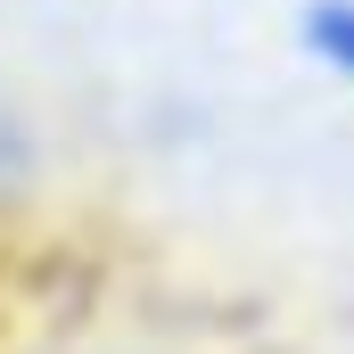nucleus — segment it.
<instances>
[{
    "label": "nucleus",
    "instance_id": "nucleus-1",
    "mask_svg": "<svg viewBox=\"0 0 354 354\" xmlns=\"http://www.w3.org/2000/svg\"><path fill=\"white\" fill-rule=\"evenodd\" d=\"M297 33H305V50H313L330 75H346V83H354V0H305Z\"/></svg>",
    "mask_w": 354,
    "mask_h": 354
}]
</instances>
